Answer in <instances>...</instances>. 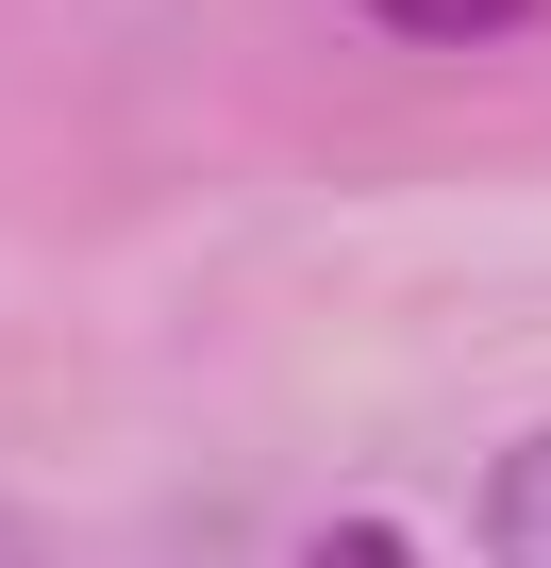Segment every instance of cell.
<instances>
[{"mask_svg":"<svg viewBox=\"0 0 551 568\" xmlns=\"http://www.w3.org/2000/svg\"><path fill=\"white\" fill-rule=\"evenodd\" d=\"M484 568H551V435H518L484 468Z\"/></svg>","mask_w":551,"mask_h":568,"instance_id":"obj_1","label":"cell"},{"mask_svg":"<svg viewBox=\"0 0 551 568\" xmlns=\"http://www.w3.org/2000/svg\"><path fill=\"white\" fill-rule=\"evenodd\" d=\"M385 34H418V51H468V34H518L534 0H368Z\"/></svg>","mask_w":551,"mask_h":568,"instance_id":"obj_2","label":"cell"},{"mask_svg":"<svg viewBox=\"0 0 551 568\" xmlns=\"http://www.w3.org/2000/svg\"><path fill=\"white\" fill-rule=\"evenodd\" d=\"M0 568H51V551H34V535H18V518H0Z\"/></svg>","mask_w":551,"mask_h":568,"instance_id":"obj_4","label":"cell"},{"mask_svg":"<svg viewBox=\"0 0 551 568\" xmlns=\"http://www.w3.org/2000/svg\"><path fill=\"white\" fill-rule=\"evenodd\" d=\"M318 568H418V551H401L385 518H335V535H318Z\"/></svg>","mask_w":551,"mask_h":568,"instance_id":"obj_3","label":"cell"}]
</instances>
